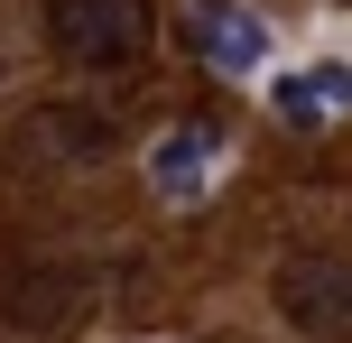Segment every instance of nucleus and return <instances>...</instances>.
I'll return each mask as SVG.
<instances>
[{"instance_id":"obj_2","label":"nucleus","mask_w":352,"mask_h":343,"mask_svg":"<svg viewBox=\"0 0 352 343\" xmlns=\"http://www.w3.org/2000/svg\"><path fill=\"white\" fill-rule=\"evenodd\" d=\"M47 37L93 74L140 65L148 56V0H47Z\"/></svg>"},{"instance_id":"obj_7","label":"nucleus","mask_w":352,"mask_h":343,"mask_svg":"<svg viewBox=\"0 0 352 343\" xmlns=\"http://www.w3.org/2000/svg\"><path fill=\"white\" fill-rule=\"evenodd\" d=\"M111 140V121H93V111H37V121H28V148H56V158H93V148H102Z\"/></svg>"},{"instance_id":"obj_3","label":"nucleus","mask_w":352,"mask_h":343,"mask_svg":"<svg viewBox=\"0 0 352 343\" xmlns=\"http://www.w3.org/2000/svg\"><path fill=\"white\" fill-rule=\"evenodd\" d=\"M278 307L297 334H324V343H352V260L324 251V260H287L278 269Z\"/></svg>"},{"instance_id":"obj_5","label":"nucleus","mask_w":352,"mask_h":343,"mask_svg":"<svg viewBox=\"0 0 352 343\" xmlns=\"http://www.w3.org/2000/svg\"><path fill=\"white\" fill-rule=\"evenodd\" d=\"M269 102L287 111V121H334V111H352V65L343 56H324V65H297Z\"/></svg>"},{"instance_id":"obj_4","label":"nucleus","mask_w":352,"mask_h":343,"mask_svg":"<svg viewBox=\"0 0 352 343\" xmlns=\"http://www.w3.org/2000/svg\"><path fill=\"white\" fill-rule=\"evenodd\" d=\"M213 148H223V140H213L204 121H186V130H167V140L148 148V186H158L167 204H176V195H204V177H213Z\"/></svg>"},{"instance_id":"obj_6","label":"nucleus","mask_w":352,"mask_h":343,"mask_svg":"<svg viewBox=\"0 0 352 343\" xmlns=\"http://www.w3.org/2000/svg\"><path fill=\"white\" fill-rule=\"evenodd\" d=\"M195 37H204V56H213L223 74H260V65H269V19H260V10H213Z\"/></svg>"},{"instance_id":"obj_1","label":"nucleus","mask_w":352,"mask_h":343,"mask_svg":"<svg viewBox=\"0 0 352 343\" xmlns=\"http://www.w3.org/2000/svg\"><path fill=\"white\" fill-rule=\"evenodd\" d=\"M102 297V278L84 260H28V269L0 278V325L10 334H74Z\"/></svg>"}]
</instances>
